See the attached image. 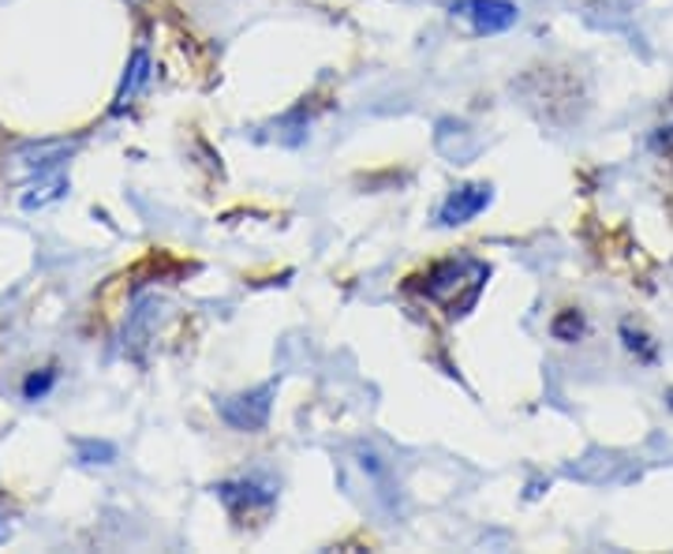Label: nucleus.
<instances>
[{
    "mask_svg": "<svg viewBox=\"0 0 673 554\" xmlns=\"http://www.w3.org/2000/svg\"><path fill=\"white\" fill-rule=\"evenodd\" d=\"M449 12L471 34H506L520 19V8L513 0H457Z\"/></svg>",
    "mask_w": 673,
    "mask_h": 554,
    "instance_id": "2",
    "label": "nucleus"
},
{
    "mask_svg": "<svg viewBox=\"0 0 673 554\" xmlns=\"http://www.w3.org/2000/svg\"><path fill=\"white\" fill-rule=\"evenodd\" d=\"M79 454L87 457L90 465H109L112 457H117V449H112L109 443H83V446H79Z\"/></svg>",
    "mask_w": 673,
    "mask_h": 554,
    "instance_id": "7",
    "label": "nucleus"
},
{
    "mask_svg": "<svg viewBox=\"0 0 673 554\" xmlns=\"http://www.w3.org/2000/svg\"><path fill=\"white\" fill-rule=\"evenodd\" d=\"M273 393H278V387L270 382V387H262V390H254V393H240V398L221 401V416L229 420L236 431L267 427L270 409H273Z\"/></svg>",
    "mask_w": 673,
    "mask_h": 554,
    "instance_id": "3",
    "label": "nucleus"
},
{
    "mask_svg": "<svg viewBox=\"0 0 673 554\" xmlns=\"http://www.w3.org/2000/svg\"><path fill=\"white\" fill-rule=\"evenodd\" d=\"M659 146H666V150L673 146V128H670V135H659Z\"/></svg>",
    "mask_w": 673,
    "mask_h": 554,
    "instance_id": "9",
    "label": "nucleus"
},
{
    "mask_svg": "<svg viewBox=\"0 0 673 554\" xmlns=\"http://www.w3.org/2000/svg\"><path fill=\"white\" fill-rule=\"evenodd\" d=\"M4 532H8V521H4V513H0V540H4Z\"/></svg>",
    "mask_w": 673,
    "mask_h": 554,
    "instance_id": "10",
    "label": "nucleus"
},
{
    "mask_svg": "<svg viewBox=\"0 0 673 554\" xmlns=\"http://www.w3.org/2000/svg\"><path fill=\"white\" fill-rule=\"evenodd\" d=\"M53 387V374H42V379H37V374H34V379H26V398H42V393L45 390H50Z\"/></svg>",
    "mask_w": 673,
    "mask_h": 554,
    "instance_id": "8",
    "label": "nucleus"
},
{
    "mask_svg": "<svg viewBox=\"0 0 673 554\" xmlns=\"http://www.w3.org/2000/svg\"><path fill=\"white\" fill-rule=\"evenodd\" d=\"M146 75H150V56L146 53H135L131 56V68H128V79H124V87H120V94H117V112L128 106L131 98H135V90L142 87V83H146Z\"/></svg>",
    "mask_w": 673,
    "mask_h": 554,
    "instance_id": "6",
    "label": "nucleus"
},
{
    "mask_svg": "<svg viewBox=\"0 0 673 554\" xmlns=\"http://www.w3.org/2000/svg\"><path fill=\"white\" fill-rule=\"evenodd\" d=\"M490 278V267L479 259H449V262H438V267L426 274V296L434 304H442L449 315H464L471 312V304L479 300L482 285Z\"/></svg>",
    "mask_w": 673,
    "mask_h": 554,
    "instance_id": "1",
    "label": "nucleus"
},
{
    "mask_svg": "<svg viewBox=\"0 0 673 554\" xmlns=\"http://www.w3.org/2000/svg\"><path fill=\"white\" fill-rule=\"evenodd\" d=\"M217 495H221V502L229 506L232 513H240L243 506H248V510H251L254 502H259V506H270V502H273V495H278V491H273L270 484L236 480V484H221V487H217Z\"/></svg>",
    "mask_w": 673,
    "mask_h": 554,
    "instance_id": "5",
    "label": "nucleus"
},
{
    "mask_svg": "<svg viewBox=\"0 0 673 554\" xmlns=\"http://www.w3.org/2000/svg\"><path fill=\"white\" fill-rule=\"evenodd\" d=\"M490 199H495V195H490V187H487V184L457 187V192H453L449 199H445L442 214H438V221H442V225H449V229H453V225H464V221L476 218V214L487 210Z\"/></svg>",
    "mask_w": 673,
    "mask_h": 554,
    "instance_id": "4",
    "label": "nucleus"
}]
</instances>
